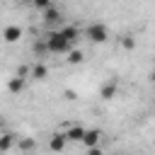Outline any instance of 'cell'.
I'll return each instance as SVG.
<instances>
[{"instance_id": "9c48e42d", "label": "cell", "mask_w": 155, "mask_h": 155, "mask_svg": "<svg viewBox=\"0 0 155 155\" xmlns=\"http://www.w3.org/2000/svg\"><path fill=\"white\" fill-rule=\"evenodd\" d=\"M29 78H31V80H46V78H48V68H46L44 63H36V65L29 68Z\"/></svg>"}, {"instance_id": "30bf717a", "label": "cell", "mask_w": 155, "mask_h": 155, "mask_svg": "<svg viewBox=\"0 0 155 155\" xmlns=\"http://www.w3.org/2000/svg\"><path fill=\"white\" fill-rule=\"evenodd\" d=\"M82 136H85V126H80V124H73L65 131V138L68 140H82Z\"/></svg>"}, {"instance_id": "8992f818", "label": "cell", "mask_w": 155, "mask_h": 155, "mask_svg": "<svg viewBox=\"0 0 155 155\" xmlns=\"http://www.w3.org/2000/svg\"><path fill=\"white\" fill-rule=\"evenodd\" d=\"M24 87H27V78H22V75H12L7 80V92H12V94H19Z\"/></svg>"}, {"instance_id": "e0dca14e", "label": "cell", "mask_w": 155, "mask_h": 155, "mask_svg": "<svg viewBox=\"0 0 155 155\" xmlns=\"http://www.w3.org/2000/svg\"><path fill=\"white\" fill-rule=\"evenodd\" d=\"M153 82H155V70H153Z\"/></svg>"}, {"instance_id": "52a82bcc", "label": "cell", "mask_w": 155, "mask_h": 155, "mask_svg": "<svg viewBox=\"0 0 155 155\" xmlns=\"http://www.w3.org/2000/svg\"><path fill=\"white\" fill-rule=\"evenodd\" d=\"M116 92H119V82H116V80H107V82L102 85V90H99V97H102V99H114Z\"/></svg>"}, {"instance_id": "6da1fadb", "label": "cell", "mask_w": 155, "mask_h": 155, "mask_svg": "<svg viewBox=\"0 0 155 155\" xmlns=\"http://www.w3.org/2000/svg\"><path fill=\"white\" fill-rule=\"evenodd\" d=\"M46 51H51V53H68L70 51V41L61 34V29H56L46 36Z\"/></svg>"}, {"instance_id": "7a4b0ae2", "label": "cell", "mask_w": 155, "mask_h": 155, "mask_svg": "<svg viewBox=\"0 0 155 155\" xmlns=\"http://www.w3.org/2000/svg\"><path fill=\"white\" fill-rule=\"evenodd\" d=\"M85 36H87L92 44H104V41L109 39V29H107L102 22H97V24H90V27L85 29Z\"/></svg>"}, {"instance_id": "5bb4252c", "label": "cell", "mask_w": 155, "mask_h": 155, "mask_svg": "<svg viewBox=\"0 0 155 155\" xmlns=\"http://www.w3.org/2000/svg\"><path fill=\"white\" fill-rule=\"evenodd\" d=\"M121 46H124V48H126V51H133V48H136V39H133V36H128V34H126V36H124V39H121Z\"/></svg>"}, {"instance_id": "8fae6325", "label": "cell", "mask_w": 155, "mask_h": 155, "mask_svg": "<svg viewBox=\"0 0 155 155\" xmlns=\"http://www.w3.org/2000/svg\"><path fill=\"white\" fill-rule=\"evenodd\" d=\"M61 34H63L70 44H75V41L80 39V29H78V27H61Z\"/></svg>"}, {"instance_id": "3957f363", "label": "cell", "mask_w": 155, "mask_h": 155, "mask_svg": "<svg viewBox=\"0 0 155 155\" xmlns=\"http://www.w3.org/2000/svg\"><path fill=\"white\" fill-rule=\"evenodd\" d=\"M61 19H63V12H61L58 7L48 5V7L44 10V24H48V27H58Z\"/></svg>"}, {"instance_id": "7c38bea8", "label": "cell", "mask_w": 155, "mask_h": 155, "mask_svg": "<svg viewBox=\"0 0 155 155\" xmlns=\"http://www.w3.org/2000/svg\"><path fill=\"white\" fill-rule=\"evenodd\" d=\"M82 61H85V53H82L80 48L68 51V63H70V65H78V63H82Z\"/></svg>"}, {"instance_id": "2e32d148", "label": "cell", "mask_w": 155, "mask_h": 155, "mask_svg": "<svg viewBox=\"0 0 155 155\" xmlns=\"http://www.w3.org/2000/svg\"><path fill=\"white\" fill-rule=\"evenodd\" d=\"M31 5H34L36 10H41V12H44V10L51 5V0H31Z\"/></svg>"}, {"instance_id": "ac0fdd59", "label": "cell", "mask_w": 155, "mask_h": 155, "mask_svg": "<svg viewBox=\"0 0 155 155\" xmlns=\"http://www.w3.org/2000/svg\"><path fill=\"white\" fill-rule=\"evenodd\" d=\"M10 2H19V0H10Z\"/></svg>"}, {"instance_id": "9a60e30c", "label": "cell", "mask_w": 155, "mask_h": 155, "mask_svg": "<svg viewBox=\"0 0 155 155\" xmlns=\"http://www.w3.org/2000/svg\"><path fill=\"white\" fill-rule=\"evenodd\" d=\"M17 148H19V150H34V140L24 138V140H19V143H17Z\"/></svg>"}, {"instance_id": "4fadbf2b", "label": "cell", "mask_w": 155, "mask_h": 155, "mask_svg": "<svg viewBox=\"0 0 155 155\" xmlns=\"http://www.w3.org/2000/svg\"><path fill=\"white\" fill-rule=\"evenodd\" d=\"M15 145V136L12 133H5L2 138H0V150H10Z\"/></svg>"}, {"instance_id": "ba28073f", "label": "cell", "mask_w": 155, "mask_h": 155, "mask_svg": "<svg viewBox=\"0 0 155 155\" xmlns=\"http://www.w3.org/2000/svg\"><path fill=\"white\" fill-rule=\"evenodd\" d=\"M65 145H68V138H65V133H53L51 136V140H48V148L51 150H65Z\"/></svg>"}, {"instance_id": "5b68a950", "label": "cell", "mask_w": 155, "mask_h": 155, "mask_svg": "<svg viewBox=\"0 0 155 155\" xmlns=\"http://www.w3.org/2000/svg\"><path fill=\"white\" fill-rule=\"evenodd\" d=\"M99 140H102V131L99 128H85V136H82V145L90 150V148H94V145H99Z\"/></svg>"}, {"instance_id": "277c9868", "label": "cell", "mask_w": 155, "mask_h": 155, "mask_svg": "<svg viewBox=\"0 0 155 155\" xmlns=\"http://www.w3.org/2000/svg\"><path fill=\"white\" fill-rule=\"evenodd\" d=\"M19 39H22V27L19 24H7L2 29V41L5 44H17Z\"/></svg>"}, {"instance_id": "d6986e66", "label": "cell", "mask_w": 155, "mask_h": 155, "mask_svg": "<svg viewBox=\"0 0 155 155\" xmlns=\"http://www.w3.org/2000/svg\"><path fill=\"white\" fill-rule=\"evenodd\" d=\"M0 126H2V121H0Z\"/></svg>"}]
</instances>
